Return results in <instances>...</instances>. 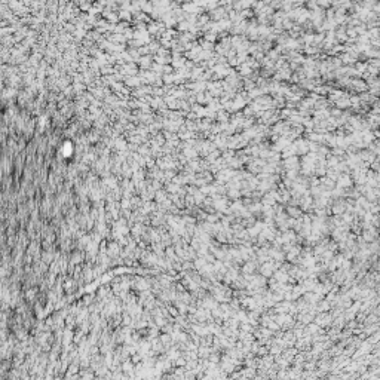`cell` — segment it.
<instances>
[]
</instances>
